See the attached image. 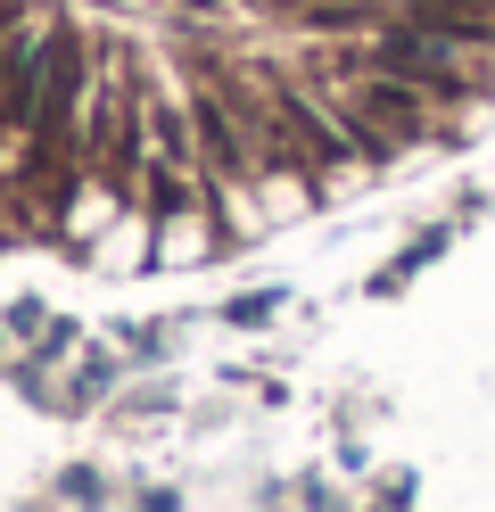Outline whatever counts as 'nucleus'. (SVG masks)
Returning <instances> with one entry per match:
<instances>
[{
    "mask_svg": "<svg viewBox=\"0 0 495 512\" xmlns=\"http://www.w3.org/2000/svg\"><path fill=\"white\" fill-rule=\"evenodd\" d=\"M42 50L50 34L25 17H0V133H25L33 100H42Z\"/></svg>",
    "mask_w": 495,
    "mask_h": 512,
    "instance_id": "nucleus-1",
    "label": "nucleus"
},
{
    "mask_svg": "<svg viewBox=\"0 0 495 512\" xmlns=\"http://www.w3.org/2000/svg\"><path fill=\"white\" fill-rule=\"evenodd\" d=\"M83 83H91V75H83V42L58 25L50 50H42V100H33V124H25V133L42 141V149H58V141H66V116H75V91H83Z\"/></svg>",
    "mask_w": 495,
    "mask_h": 512,
    "instance_id": "nucleus-2",
    "label": "nucleus"
}]
</instances>
